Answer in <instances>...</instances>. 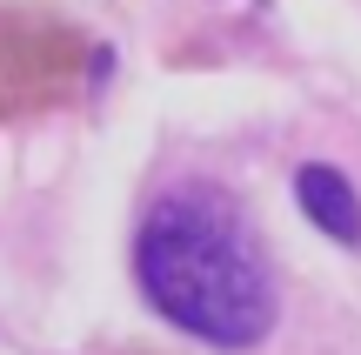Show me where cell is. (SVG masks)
Masks as SVG:
<instances>
[{
    "instance_id": "obj_3",
    "label": "cell",
    "mask_w": 361,
    "mask_h": 355,
    "mask_svg": "<svg viewBox=\"0 0 361 355\" xmlns=\"http://www.w3.org/2000/svg\"><path fill=\"white\" fill-rule=\"evenodd\" d=\"M295 201L301 215H308L314 228H322L328 241H341V248H361V195L355 181L341 168H328V161H308V168L295 174Z\"/></svg>"
},
{
    "instance_id": "obj_2",
    "label": "cell",
    "mask_w": 361,
    "mask_h": 355,
    "mask_svg": "<svg viewBox=\"0 0 361 355\" xmlns=\"http://www.w3.org/2000/svg\"><path fill=\"white\" fill-rule=\"evenodd\" d=\"M80 74V34L40 7H0V114H40Z\"/></svg>"
},
{
    "instance_id": "obj_1",
    "label": "cell",
    "mask_w": 361,
    "mask_h": 355,
    "mask_svg": "<svg viewBox=\"0 0 361 355\" xmlns=\"http://www.w3.org/2000/svg\"><path fill=\"white\" fill-rule=\"evenodd\" d=\"M141 295L207 349H255L274 329V275L221 188H174L134 235Z\"/></svg>"
}]
</instances>
